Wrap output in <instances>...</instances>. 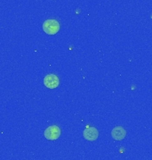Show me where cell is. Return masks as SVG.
<instances>
[{
	"mask_svg": "<svg viewBox=\"0 0 152 160\" xmlns=\"http://www.w3.org/2000/svg\"><path fill=\"white\" fill-rule=\"evenodd\" d=\"M43 30L47 35H55L60 30V23L56 20H47L43 23Z\"/></svg>",
	"mask_w": 152,
	"mask_h": 160,
	"instance_id": "1",
	"label": "cell"
},
{
	"mask_svg": "<svg viewBox=\"0 0 152 160\" xmlns=\"http://www.w3.org/2000/svg\"><path fill=\"white\" fill-rule=\"evenodd\" d=\"M44 134H45V137L47 140L55 141L61 135V129L57 126H49L48 128H46Z\"/></svg>",
	"mask_w": 152,
	"mask_h": 160,
	"instance_id": "2",
	"label": "cell"
},
{
	"mask_svg": "<svg viewBox=\"0 0 152 160\" xmlns=\"http://www.w3.org/2000/svg\"><path fill=\"white\" fill-rule=\"evenodd\" d=\"M60 84L58 77L54 74L47 75L44 78V85L49 89H55Z\"/></svg>",
	"mask_w": 152,
	"mask_h": 160,
	"instance_id": "3",
	"label": "cell"
},
{
	"mask_svg": "<svg viewBox=\"0 0 152 160\" xmlns=\"http://www.w3.org/2000/svg\"><path fill=\"white\" fill-rule=\"evenodd\" d=\"M83 135L85 140L89 141V142H94L95 140H97L99 132L97 131V129L94 127H89L86 128L83 132Z\"/></svg>",
	"mask_w": 152,
	"mask_h": 160,
	"instance_id": "4",
	"label": "cell"
},
{
	"mask_svg": "<svg viewBox=\"0 0 152 160\" xmlns=\"http://www.w3.org/2000/svg\"><path fill=\"white\" fill-rule=\"evenodd\" d=\"M125 134H126V132L121 126L115 127L112 130V132H111V136L116 141H121V140H123L125 137Z\"/></svg>",
	"mask_w": 152,
	"mask_h": 160,
	"instance_id": "5",
	"label": "cell"
}]
</instances>
